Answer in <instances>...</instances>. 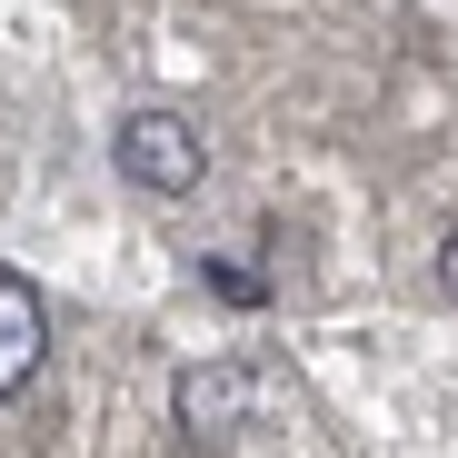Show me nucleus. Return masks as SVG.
<instances>
[{
  "mask_svg": "<svg viewBox=\"0 0 458 458\" xmlns=\"http://www.w3.org/2000/svg\"><path fill=\"white\" fill-rule=\"evenodd\" d=\"M110 160H120L130 190H149V199H190L199 170H209V149H199V130H190L180 110H130L120 140H110Z\"/></svg>",
  "mask_w": 458,
  "mask_h": 458,
  "instance_id": "obj_1",
  "label": "nucleus"
},
{
  "mask_svg": "<svg viewBox=\"0 0 458 458\" xmlns=\"http://www.w3.org/2000/svg\"><path fill=\"white\" fill-rule=\"evenodd\" d=\"M40 359H50V310L21 269H0V399H21L40 378Z\"/></svg>",
  "mask_w": 458,
  "mask_h": 458,
  "instance_id": "obj_3",
  "label": "nucleus"
},
{
  "mask_svg": "<svg viewBox=\"0 0 458 458\" xmlns=\"http://www.w3.org/2000/svg\"><path fill=\"white\" fill-rule=\"evenodd\" d=\"M438 279H448V299H458V229L438 240Z\"/></svg>",
  "mask_w": 458,
  "mask_h": 458,
  "instance_id": "obj_5",
  "label": "nucleus"
},
{
  "mask_svg": "<svg viewBox=\"0 0 458 458\" xmlns=\"http://www.w3.org/2000/svg\"><path fill=\"white\" fill-rule=\"evenodd\" d=\"M259 409V378L240 369V359H199V369H180V389H170V419H180V438H240V419Z\"/></svg>",
  "mask_w": 458,
  "mask_h": 458,
  "instance_id": "obj_2",
  "label": "nucleus"
},
{
  "mask_svg": "<svg viewBox=\"0 0 458 458\" xmlns=\"http://www.w3.org/2000/svg\"><path fill=\"white\" fill-rule=\"evenodd\" d=\"M199 279H209V289H219V299H229V310H259V299H269V279H259V269H250V259H209V269H199Z\"/></svg>",
  "mask_w": 458,
  "mask_h": 458,
  "instance_id": "obj_4",
  "label": "nucleus"
}]
</instances>
